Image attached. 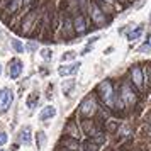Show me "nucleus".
I'll return each instance as SVG.
<instances>
[{
	"instance_id": "7",
	"label": "nucleus",
	"mask_w": 151,
	"mask_h": 151,
	"mask_svg": "<svg viewBox=\"0 0 151 151\" xmlns=\"http://www.w3.org/2000/svg\"><path fill=\"white\" fill-rule=\"evenodd\" d=\"M131 75H132V83L136 85L139 90L144 88V76H143V68L141 66H132V70H131Z\"/></svg>"
},
{
	"instance_id": "2",
	"label": "nucleus",
	"mask_w": 151,
	"mask_h": 151,
	"mask_svg": "<svg viewBox=\"0 0 151 151\" xmlns=\"http://www.w3.org/2000/svg\"><path fill=\"white\" fill-rule=\"evenodd\" d=\"M97 102H95V99L92 95H88V97H85L82 100V104H80V116L82 117H92L93 114L97 112Z\"/></svg>"
},
{
	"instance_id": "4",
	"label": "nucleus",
	"mask_w": 151,
	"mask_h": 151,
	"mask_svg": "<svg viewBox=\"0 0 151 151\" xmlns=\"http://www.w3.org/2000/svg\"><path fill=\"white\" fill-rule=\"evenodd\" d=\"M14 102V92L10 88H2L0 90V114L7 112L9 107Z\"/></svg>"
},
{
	"instance_id": "1",
	"label": "nucleus",
	"mask_w": 151,
	"mask_h": 151,
	"mask_svg": "<svg viewBox=\"0 0 151 151\" xmlns=\"http://www.w3.org/2000/svg\"><path fill=\"white\" fill-rule=\"evenodd\" d=\"M97 93L99 97L104 100V104L110 107V109H116V97L117 93L114 92V85L110 80H104V82L99 83V87H97Z\"/></svg>"
},
{
	"instance_id": "10",
	"label": "nucleus",
	"mask_w": 151,
	"mask_h": 151,
	"mask_svg": "<svg viewBox=\"0 0 151 151\" xmlns=\"http://www.w3.org/2000/svg\"><path fill=\"white\" fill-rule=\"evenodd\" d=\"M80 66H82V63H71V65H65V66H60V70H58V73L61 76H70V75H75V73H78V70H80Z\"/></svg>"
},
{
	"instance_id": "31",
	"label": "nucleus",
	"mask_w": 151,
	"mask_h": 151,
	"mask_svg": "<svg viewBox=\"0 0 151 151\" xmlns=\"http://www.w3.org/2000/svg\"><path fill=\"white\" fill-rule=\"evenodd\" d=\"M107 2H109V4H114V2H116V0H107Z\"/></svg>"
},
{
	"instance_id": "24",
	"label": "nucleus",
	"mask_w": 151,
	"mask_h": 151,
	"mask_svg": "<svg viewBox=\"0 0 151 151\" xmlns=\"http://www.w3.org/2000/svg\"><path fill=\"white\" fill-rule=\"evenodd\" d=\"M41 56L44 60H51V58H53V51L49 48H44V49H41Z\"/></svg>"
},
{
	"instance_id": "17",
	"label": "nucleus",
	"mask_w": 151,
	"mask_h": 151,
	"mask_svg": "<svg viewBox=\"0 0 151 151\" xmlns=\"http://www.w3.org/2000/svg\"><path fill=\"white\" fill-rule=\"evenodd\" d=\"M37 102H39V93H37V92H32L27 99V107L29 109H34Z\"/></svg>"
},
{
	"instance_id": "20",
	"label": "nucleus",
	"mask_w": 151,
	"mask_h": 151,
	"mask_svg": "<svg viewBox=\"0 0 151 151\" xmlns=\"http://www.w3.org/2000/svg\"><path fill=\"white\" fill-rule=\"evenodd\" d=\"M10 44H12V48H14L15 51H17V53H24V51H26L24 44H22V42L19 41V39H12V41H10Z\"/></svg>"
},
{
	"instance_id": "27",
	"label": "nucleus",
	"mask_w": 151,
	"mask_h": 151,
	"mask_svg": "<svg viewBox=\"0 0 151 151\" xmlns=\"http://www.w3.org/2000/svg\"><path fill=\"white\" fill-rule=\"evenodd\" d=\"M73 2H76V5H78V10H85V7H87V0H73Z\"/></svg>"
},
{
	"instance_id": "13",
	"label": "nucleus",
	"mask_w": 151,
	"mask_h": 151,
	"mask_svg": "<svg viewBox=\"0 0 151 151\" xmlns=\"http://www.w3.org/2000/svg\"><path fill=\"white\" fill-rule=\"evenodd\" d=\"M55 116H56V109L53 105H46V107L41 110V114H39V121L46 122L48 119H51V117H55Z\"/></svg>"
},
{
	"instance_id": "18",
	"label": "nucleus",
	"mask_w": 151,
	"mask_h": 151,
	"mask_svg": "<svg viewBox=\"0 0 151 151\" xmlns=\"http://www.w3.org/2000/svg\"><path fill=\"white\" fill-rule=\"evenodd\" d=\"M80 151H99V144H95L90 139V141H87L83 146H80Z\"/></svg>"
},
{
	"instance_id": "21",
	"label": "nucleus",
	"mask_w": 151,
	"mask_h": 151,
	"mask_svg": "<svg viewBox=\"0 0 151 151\" xmlns=\"http://www.w3.org/2000/svg\"><path fill=\"white\" fill-rule=\"evenodd\" d=\"M36 143H37V148H39V150L44 146V143H46V134H44L42 131L37 132V136H36Z\"/></svg>"
},
{
	"instance_id": "16",
	"label": "nucleus",
	"mask_w": 151,
	"mask_h": 151,
	"mask_svg": "<svg viewBox=\"0 0 151 151\" xmlns=\"http://www.w3.org/2000/svg\"><path fill=\"white\" fill-rule=\"evenodd\" d=\"M90 137H92V141H93L95 144H99V146L105 143V132H102V131H99V129H97Z\"/></svg>"
},
{
	"instance_id": "6",
	"label": "nucleus",
	"mask_w": 151,
	"mask_h": 151,
	"mask_svg": "<svg viewBox=\"0 0 151 151\" xmlns=\"http://www.w3.org/2000/svg\"><path fill=\"white\" fill-rule=\"evenodd\" d=\"M71 24H73V31H75V34H78V36H82V34H85L87 31H88V26H87V19H85V15L83 14H78L71 21Z\"/></svg>"
},
{
	"instance_id": "28",
	"label": "nucleus",
	"mask_w": 151,
	"mask_h": 151,
	"mask_svg": "<svg viewBox=\"0 0 151 151\" xmlns=\"http://www.w3.org/2000/svg\"><path fill=\"white\" fill-rule=\"evenodd\" d=\"M75 55H76L75 51H68L66 55L61 56V60H63V61H66V60H73V58H75Z\"/></svg>"
},
{
	"instance_id": "12",
	"label": "nucleus",
	"mask_w": 151,
	"mask_h": 151,
	"mask_svg": "<svg viewBox=\"0 0 151 151\" xmlns=\"http://www.w3.org/2000/svg\"><path fill=\"white\" fill-rule=\"evenodd\" d=\"M65 132H66L70 137H75V139L80 137V129H78V126H76L75 121H70V122L65 126Z\"/></svg>"
},
{
	"instance_id": "23",
	"label": "nucleus",
	"mask_w": 151,
	"mask_h": 151,
	"mask_svg": "<svg viewBox=\"0 0 151 151\" xmlns=\"http://www.w3.org/2000/svg\"><path fill=\"white\" fill-rule=\"evenodd\" d=\"M32 4H34V0H21V9L22 10H29L32 7Z\"/></svg>"
},
{
	"instance_id": "22",
	"label": "nucleus",
	"mask_w": 151,
	"mask_h": 151,
	"mask_svg": "<svg viewBox=\"0 0 151 151\" xmlns=\"http://www.w3.org/2000/svg\"><path fill=\"white\" fill-rule=\"evenodd\" d=\"M75 87V82L73 80H68V82H63V92L65 93H68V95H71V88Z\"/></svg>"
},
{
	"instance_id": "5",
	"label": "nucleus",
	"mask_w": 151,
	"mask_h": 151,
	"mask_svg": "<svg viewBox=\"0 0 151 151\" xmlns=\"http://www.w3.org/2000/svg\"><path fill=\"white\" fill-rule=\"evenodd\" d=\"M119 95H121V100H122L124 107H131V105L136 104V93H134V90L131 88V85H127V83L122 85V90H121Z\"/></svg>"
},
{
	"instance_id": "15",
	"label": "nucleus",
	"mask_w": 151,
	"mask_h": 151,
	"mask_svg": "<svg viewBox=\"0 0 151 151\" xmlns=\"http://www.w3.org/2000/svg\"><path fill=\"white\" fill-rule=\"evenodd\" d=\"M19 141L22 144H29L31 143V127H24L19 134Z\"/></svg>"
},
{
	"instance_id": "30",
	"label": "nucleus",
	"mask_w": 151,
	"mask_h": 151,
	"mask_svg": "<svg viewBox=\"0 0 151 151\" xmlns=\"http://www.w3.org/2000/svg\"><path fill=\"white\" fill-rule=\"evenodd\" d=\"M27 48H29V49H36L37 46H36V42L32 41V42H29V44H27Z\"/></svg>"
},
{
	"instance_id": "25",
	"label": "nucleus",
	"mask_w": 151,
	"mask_h": 151,
	"mask_svg": "<svg viewBox=\"0 0 151 151\" xmlns=\"http://www.w3.org/2000/svg\"><path fill=\"white\" fill-rule=\"evenodd\" d=\"M151 51V44H150V41H146L143 44V46H141V48L137 49V53H150Z\"/></svg>"
},
{
	"instance_id": "3",
	"label": "nucleus",
	"mask_w": 151,
	"mask_h": 151,
	"mask_svg": "<svg viewBox=\"0 0 151 151\" xmlns=\"http://www.w3.org/2000/svg\"><path fill=\"white\" fill-rule=\"evenodd\" d=\"M90 17H92V21H93V24H95L97 27H102V26L107 24L105 12L97 5L95 2H92V4H90Z\"/></svg>"
},
{
	"instance_id": "11",
	"label": "nucleus",
	"mask_w": 151,
	"mask_h": 151,
	"mask_svg": "<svg viewBox=\"0 0 151 151\" xmlns=\"http://www.w3.org/2000/svg\"><path fill=\"white\" fill-rule=\"evenodd\" d=\"M61 144H65V150H68V151H80V143L75 137L65 136L61 139Z\"/></svg>"
},
{
	"instance_id": "33",
	"label": "nucleus",
	"mask_w": 151,
	"mask_h": 151,
	"mask_svg": "<svg viewBox=\"0 0 151 151\" xmlns=\"http://www.w3.org/2000/svg\"><path fill=\"white\" fill-rule=\"evenodd\" d=\"M150 21H151V14H150Z\"/></svg>"
},
{
	"instance_id": "26",
	"label": "nucleus",
	"mask_w": 151,
	"mask_h": 151,
	"mask_svg": "<svg viewBox=\"0 0 151 151\" xmlns=\"http://www.w3.org/2000/svg\"><path fill=\"white\" fill-rule=\"evenodd\" d=\"M105 131H109V132L117 131V124L114 122V121H109V122H107V126H105Z\"/></svg>"
},
{
	"instance_id": "9",
	"label": "nucleus",
	"mask_w": 151,
	"mask_h": 151,
	"mask_svg": "<svg viewBox=\"0 0 151 151\" xmlns=\"http://www.w3.org/2000/svg\"><path fill=\"white\" fill-rule=\"evenodd\" d=\"M36 19H37V10H32V12H29L26 17H24V22H22V31H24V34H31V29L34 27L32 24L36 22Z\"/></svg>"
},
{
	"instance_id": "32",
	"label": "nucleus",
	"mask_w": 151,
	"mask_h": 151,
	"mask_svg": "<svg viewBox=\"0 0 151 151\" xmlns=\"http://www.w3.org/2000/svg\"><path fill=\"white\" fill-rule=\"evenodd\" d=\"M0 73H2V65H0Z\"/></svg>"
},
{
	"instance_id": "19",
	"label": "nucleus",
	"mask_w": 151,
	"mask_h": 151,
	"mask_svg": "<svg viewBox=\"0 0 151 151\" xmlns=\"http://www.w3.org/2000/svg\"><path fill=\"white\" fill-rule=\"evenodd\" d=\"M141 34H143V27H141V26H137L134 31L127 32V39H129V41H136V39H137Z\"/></svg>"
},
{
	"instance_id": "8",
	"label": "nucleus",
	"mask_w": 151,
	"mask_h": 151,
	"mask_svg": "<svg viewBox=\"0 0 151 151\" xmlns=\"http://www.w3.org/2000/svg\"><path fill=\"white\" fill-rule=\"evenodd\" d=\"M22 70H24V66H22V61L21 60H12V61L9 63V76L10 78H19L21 76V73H22Z\"/></svg>"
},
{
	"instance_id": "29",
	"label": "nucleus",
	"mask_w": 151,
	"mask_h": 151,
	"mask_svg": "<svg viewBox=\"0 0 151 151\" xmlns=\"http://www.w3.org/2000/svg\"><path fill=\"white\" fill-rule=\"evenodd\" d=\"M7 139H9V136L5 132H0V146H4V144L7 143Z\"/></svg>"
},
{
	"instance_id": "14",
	"label": "nucleus",
	"mask_w": 151,
	"mask_h": 151,
	"mask_svg": "<svg viewBox=\"0 0 151 151\" xmlns=\"http://www.w3.org/2000/svg\"><path fill=\"white\" fill-rule=\"evenodd\" d=\"M63 29L66 31V36H68V37H71V36L75 34V31H73V24H71V21H70L68 15L63 17Z\"/></svg>"
}]
</instances>
